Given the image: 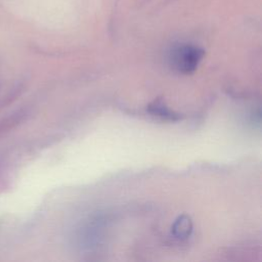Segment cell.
<instances>
[{
	"label": "cell",
	"mask_w": 262,
	"mask_h": 262,
	"mask_svg": "<svg viewBox=\"0 0 262 262\" xmlns=\"http://www.w3.org/2000/svg\"><path fill=\"white\" fill-rule=\"evenodd\" d=\"M192 221L187 215H180L172 225V234L178 239H186L192 232Z\"/></svg>",
	"instance_id": "obj_2"
},
{
	"label": "cell",
	"mask_w": 262,
	"mask_h": 262,
	"mask_svg": "<svg viewBox=\"0 0 262 262\" xmlns=\"http://www.w3.org/2000/svg\"><path fill=\"white\" fill-rule=\"evenodd\" d=\"M24 117V111H17L10 114L9 116H6L5 118H2L0 120V136L8 133L11 129L17 126L23 121Z\"/></svg>",
	"instance_id": "obj_4"
},
{
	"label": "cell",
	"mask_w": 262,
	"mask_h": 262,
	"mask_svg": "<svg viewBox=\"0 0 262 262\" xmlns=\"http://www.w3.org/2000/svg\"><path fill=\"white\" fill-rule=\"evenodd\" d=\"M204 55L205 51L199 46L192 44H180L172 49L170 62L176 71L183 74H190L198 68Z\"/></svg>",
	"instance_id": "obj_1"
},
{
	"label": "cell",
	"mask_w": 262,
	"mask_h": 262,
	"mask_svg": "<svg viewBox=\"0 0 262 262\" xmlns=\"http://www.w3.org/2000/svg\"><path fill=\"white\" fill-rule=\"evenodd\" d=\"M148 112L157 117H160L165 120H170V121H176L179 120L180 117L178 114L172 112L169 110L162 101L158 100L148 105Z\"/></svg>",
	"instance_id": "obj_3"
}]
</instances>
